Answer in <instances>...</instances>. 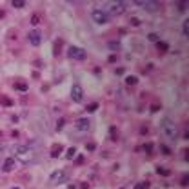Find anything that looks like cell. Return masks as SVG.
<instances>
[{"instance_id": "15", "label": "cell", "mask_w": 189, "mask_h": 189, "mask_svg": "<svg viewBox=\"0 0 189 189\" xmlns=\"http://www.w3.org/2000/svg\"><path fill=\"white\" fill-rule=\"evenodd\" d=\"M126 84H127V86H135V84H138V78L136 77H127L126 78Z\"/></svg>"}, {"instance_id": "22", "label": "cell", "mask_w": 189, "mask_h": 189, "mask_svg": "<svg viewBox=\"0 0 189 189\" xmlns=\"http://www.w3.org/2000/svg\"><path fill=\"white\" fill-rule=\"evenodd\" d=\"M84 162H86V158H84L82 155H78L77 158H75V164H77V166H80V164H84Z\"/></svg>"}, {"instance_id": "20", "label": "cell", "mask_w": 189, "mask_h": 189, "mask_svg": "<svg viewBox=\"0 0 189 189\" xmlns=\"http://www.w3.org/2000/svg\"><path fill=\"white\" fill-rule=\"evenodd\" d=\"M144 151H146L147 155H151L153 153V144H144Z\"/></svg>"}, {"instance_id": "11", "label": "cell", "mask_w": 189, "mask_h": 189, "mask_svg": "<svg viewBox=\"0 0 189 189\" xmlns=\"http://www.w3.org/2000/svg\"><path fill=\"white\" fill-rule=\"evenodd\" d=\"M64 151V146H60V144H57L53 149H51V158H58L60 156V153Z\"/></svg>"}, {"instance_id": "17", "label": "cell", "mask_w": 189, "mask_h": 189, "mask_svg": "<svg viewBox=\"0 0 189 189\" xmlns=\"http://www.w3.org/2000/svg\"><path fill=\"white\" fill-rule=\"evenodd\" d=\"M66 156H67V158H75V156H77V149H75V147H69L67 153H66Z\"/></svg>"}, {"instance_id": "7", "label": "cell", "mask_w": 189, "mask_h": 189, "mask_svg": "<svg viewBox=\"0 0 189 189\" xmlns=\"http://www.w3.org/2000/svg\"><path fill=\"white\" fill-rule=\"evenodd\" d=\"M75 127H77V131L86 133V131H89V127H91V122H89L87 118H80V120L75 122Z\"/></svg>"}, {"instance_id": "21", "label": "cell", "mask_w": 189, "mask_h": 189, "mask_svg": "<svg viewBox=\"0 0 189 189\" xmlns=\"http://www.w3.org/2000/svg\"><path fill=\"white\" fill-rule=\"evenodd\" d=\"M109 47H111L113 51H118V49H120V44L118 42H109Z\"/></svg>"}, {"instance_id": "2", "label": "cell", "mask_w": 189, "mask_h": 189, "mask_svg": "<svg viewBox=\"0 0 189 189\" xmlns=\"http://www.w3.org/2000/svg\"><path fill=\"white\" fill-rule=\"evenodd\" d=\"M162 133H164V136H167L169 140H175V138L178 136V127H176V124L175 122H171V120H162Z\"/></svg>"}, {"instance_id": "14", "label": "cell", "mask_w": 189, "mask_h": 189, "mask_svg": "<svg viewBox=\"0 0 189 189\" xmlns=\"http://www.w3.org/2000/svg\"><path fill=\"white\" fill-rule=\"evenodd\" d=\"M15 89H17V91H27V84L26 82H17L15 84Z\"/></svg>"}, {"instance_id": "36", "label": "cell", "mask_w": 189, "mask_h": 189, "mask_svg": "<svg viewBox=\"0 0 189 189\" xmlns=\"http://www.w3.org/2000/svg\"><path fill=\"white\" fill-rule=\"evenodd\" d=\"M11 189H20V187H11Z\"/></svg>"}, {"instance_id": "35", "label": "cell", "mask_w": 189, "mask_h": 189, "mask_svg": "<svg viewBox=\"0 0 189 189\" xmlns=\"http://www.w3.org/2000/svg\"><path fill=\"white\" fill-rule=\"evenodd\" d=\"M109 131H111V135H113V136H116V127H111Z\"/></svg>"}, {"instance_id": "26", "label": "cell", "mask_w": 189, "mask_h": 189, "mask_svg": "<svg viewBox=\"0 0 189 189\" xmlns=\"http://www.w3.org/2000/svg\"><path fill=\"white\" fill-rule=\"evenodd\" d=\"M38 22H40V17H38V15L31 17V24H38Z\"/></svg>"}, {"instance_id": "1", "label": "cell", "mask_w": 189, "mask_h": 189, "mask_svg": "<svg viewBox=\"0 0 189 189\" xmlns=\"http://www.w3.org/2000/svg\"><path fill=\"white\" fill-rule=\"evenodd\" d=\"M124 9H126V4L124 2H120V0H111V2L104 4L102 11L106 15H120V13H124Z\"/></svg>"}, {"instance_id": "18", "label": "cell", "mask_w": 189, "mask_h": 189, "mask_svg": "<svg viewBox=\"0 0 189 189\" xmlns=\"http://www.w3.org/2000/svg\"><path fill=\"white\" fill-rule=\"evenodd\" d=\"M149 187V182H138L135 184V189H147Z\"/></svg>"}, {"instance_id": "16", "label": "cell", "mask_w": 189, "mask_h": 189, "mask_svg": "<svg viewBox=\"0 0 189 189\" xmlns=\"http://www.w3.org/2000/svg\"><path fill=\"white\" fill-rule=\"evenodd\" d=\"M24 6H26V2H24V0H13V7H17V9H22Z\"/></svg>"}, {"instance_id": "31", "label": "cell", "mask_w": 189, "mask_h": 189, "mask_svg": "<svg viewBox=\"0 0 189 189\" xmlns=\"http://www.w3.org/2000/svg\"><path fill=\"white\" fill-rule=\"evenodd\" d=\"M109 62L115 64V62H116V55H111V57H109Z\"/></svg>"}, {"instance_id": "28", "label": "cell", "mask_w": 189, "mask_h": 189, "mask_svg": "<svg viewBox=\"0 0 189 189\" xmlns=\"http://www.w3.org/2000/svg\"><path fill=\"white\" fill-rule=\"evenodd\" d=\"M186 7H187V4H186V2H180V4H178V11H184Z\"/></svg>"}, {"instance_id": "10", "label": "cell", "mask_w": 189, "mask_h": 189, "mask_svg": "<svg viewBox=\"0 0 189 189\" xmlns=\"http://www.w3.org/2000/svg\"><path fill=\"white\" fill-rule=\"evenodd\" d=\"M13 167H15V158L13 156H7L6 160H4V164H2V169L7 173V171H11Z\"/></svg>"}, {"instance_id": "27", "label": "cell", "mask_w": 189, "mask_h": 189, "mask_svg": "<svg viewBox=\"0 0 189 189\" xmlns=\"http://www.w3.org/2000/svg\"><path fill=\"white\" fill-rule=\"evenodd\" d=\"M187 27H189V22L186 20V22H184V29H182V33L186 35V37H187Z\"/></svg>"}, {"instance_id": "6", "label": "cell", "mask_w": 189, "mask_h": 189, "mask_svg": "<svg viewBox=\"0 0 189 189\" xmlns=\"http://www.w3.org/2000/svg\"><path fill=\"white\" fill-rule=\"evenodd\" d=\"M91 18H93L94 24H107V20H109V17L102 11V9H94L91 13Z\"/></svg>"}, {"instance_id": "4", "label": "cell", "mask_w": 189, "mask_h": 189, "mask_svg": "<svg viewBox=\"0 0 189 189\" xmlns=\"http://www.w3.org/2000/svg\"><path fill=\"white\" fill-rule=\"evenodd\" d=\"M69 178V175L66 171H62V169H57L55 173H51V176H49V182L53 184V186H57V184H62V182H66Z\"/></svg>"}, {"instance_id": "9", "label": "cell", "mask_w": 189, "mask_h": 189, "mask_svg": "<svg viewBox=\"0 0 189 189\" xmlns=\"http://www.w3.org/2000/svg\"><path fill=\"white\" fill-rule=\"evenodd\" d=\"M82 96H84L82 87L78 86V84H75V86L71 87V98H73L75 102H80V100H82Z\"/></svg>"}, {"instance_id": "19", "label": "cell", "mask_w": 189, "mask_h": 189, "mask_svg": "<svg viewBox=\"0 0 189 189\" xmlns=\"http://www.w3.org/2000/svg\"><path fill=\"white\" fill-rule=\"evenodd\" d=\"M180 184L184 187H187V184H189V176H187V173H184V176H182V180H180Z\"/></svg>"}, {"instance_id": "32", "label": "cell", "mask_w": 189, "mask_h": 189, "mask_svg": "<svg viewBox=\"0 0 189 189\" xmlns=\"http://www.w3.org/2000/svg\"><path fill=\"white\" fill-rule=\"evenodd\" d=\"M80 189H89V184L87 182H82L80 184Z\"/></svg>"}, {"instance_id": "24", "label": "cell", "mask_w": 189, "mask_h": 189, "mask_svg": "<svg viewBox=\"0 0 189 189\" xmlns=\"http://www.w3.org/2000/svg\"><path fill=\"white\" fill-rule=\"evenodd\" d=\"M156 173H158V175H162V176H167V175H169V171H166L164 167H158V169H156Z\"/></svg>"}, {"instance_id": "8", "label": "cell", "mask_w": 189, "mask_h": 189, "mask_svg": "<svg viewBox=\"0 0 189 189\" xmlns=\"http://www.w3.org/2000/svg\"><path fill=\"white\" fill-rule=\"evenodd\" d=\"M40 42H42V35L38 29H33L31 33H29V44L31 46H40Z\"/></svg>"}, {"instance_id": "25", "label": "cell", "mask_w": 189, "mask_h": 189, "mask_svg": "<svg viewBox=\"0 0 189 189\" xmlns=\"http://www.w3.org/2000/svg\"><path fill=\"white\" fill-rule=\"evenodd\" d=\"M160 149H162V153H164V155H171V149H169V147H166V146H162Z\"/></svg>"}, {"instance_id": "5", "label": "cell", "mask_w": 189, "mask_h": 189, "mask_svg": "<svg viewBox=\"0 0 189 189\" xmlns=\"http://www.w3.org/2000/svg\"><path fill=\"white\" fill-rule=\"evenodd\" d=\"M135 6L144 7V9H147V11H156V9L160 7V4H158L156 0H136Z\"/></svg>"}, {"instance_id": "30", "label": "cell", "mask_w": 189, "mask_h": 189, "mask_svg": "<svg viewBox=\"0 0 189 189\" xmlns=\"http://www.w3.org/2000/svg\"><path fill=\"white\" fill-rule=\"evenodd\" d=\"M94 149H96L94 144H87V151H94Z\"/></svg>"}, {"instance_id": "12", "label": "cell", "mask_w": 189, "mask_h": 189, "mask_svg": "<svg viewBox=\"0 0 189 189\" xmlns=\"http://www.w3.org/2000/svg\"><path fill=\"white\" fill-rule=\"evenodd\" d=\"M156 47H158V51H162V53H164V51H167V49H169V44H167V42L158 40V42H156Z\"/></svg>"}, {"instance_id": "34", "label": "cell", "mask_w": 189, "mask_h": 189, "mask_svg": "<svg viewBox=\"0 0 189 189\" xmlns=\"http://www.w3.org/2000/svg\"><path fill=\"white\" fill-rule=\"evenodd\" d=\"M140 133H142V135H147V133H149V131H147V127H146V126H144V127L140 129Z\"/></svg>"}, {"instance_id": "33", "label": "cell", "mask_w": 189, "mask_h": 189, "mask_svg": "<svg viewBox=\"0 0 189 189\" xmlns=\"http://www.w3.org/2000/svg\"><path fill=\"white\" fill-rule=\"evenodd\" d=\"M2 104H4V106H11V104H13V102H11V100H9V98H7V100H6V98H4V102H2Z\"/></svg>"}, {"instance_id": "3", "label": "cell", "mask_w": 189, "mask_h": 189, "mask_svg": "<svg viewBox=\"0 0 189 189\" xmlns=\"http://www.w3.org/2000/svg\"><path fill=\"white\" fill-rule=\"evenodd\" d=\"M67 57L73 58V60H86V58H87V53L84 51V49L77 47V46H69V47H67Z\"/></svg>"}, {"instance_id": "23", "label": "cell", "mask_w": 189, "mask_h": 189, "mask_svg": "<svg viewBox=\"0 0 189 189\" xmlns=\"http://www.w3.org/2000/svg\"><path fill=\"white\" fill-rule=\"evenodd\" d=\"M96 109H98V104H96V102H94V104H89V106H87V111H89V113H91V111H96Z\"/></svg>"}, {"instance_id": "13", "label": "cell", "mask_w": 189, "mask_h": 189, "mask_svg": "<svg viewBox=\"0 0 189 189\" xmlns=\"http://www.w3.org/2000/svg\"><path fill=\"white\" fill-rule=\"evenodd\" d=\"M62 40H60V38H58V40L57 42H55V57H58V55H60V49H62Z\"/></svg>"}, {"instance_id": "29", "label": "cell", "mask_w": 189, "mask_h": 189, "mask_svg": "<svg viewBox=\"0 0 189 189\" xmlns=\"http://www.w3.org/2000/svg\"><path fill=\"white\" fill-rule=\"evenodd\" d=\"M131 24L133 26H140V20H138V18H131Z\"/></svg>"}]
</instances>
